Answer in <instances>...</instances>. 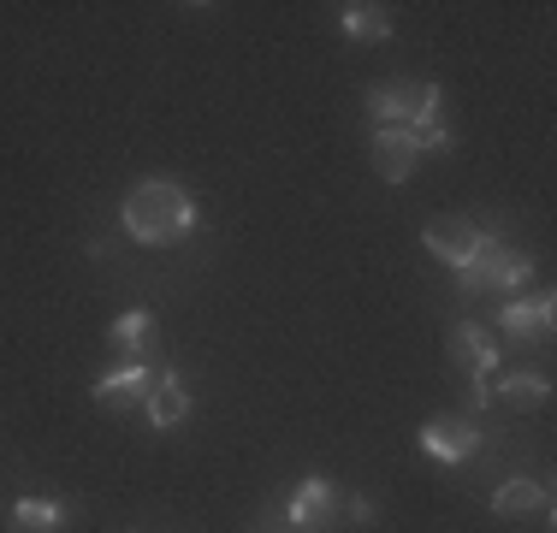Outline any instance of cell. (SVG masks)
<instances>
[{
	"label": "cell",
	"mask_w": 557,
	"mask_h": 533,
	"mask_svg": "<svg viewBox=\"0 0 557 533\" xmlns=\"http://www.w3.org/2000/svg\"><path fill=\"white\" fill-rule=\"evenodd\" d=\"M196 220H202V208H196V196L184 190L178 178H143L125 190V202H119V225H125L131 244H178V237L196 232Z\"/></svg>",
	"instance_id": "6da1fadb"
},
{
	"label": "cell",
	"mask_w": 557,
	"mask_h": 533,
	"mask_svg": "<svg viewBox=\"0 0 557 533\" xmlns=\"http://www.w3.org/2000/svg\"><path fill=\"white\" fill-rule=\"evenodd\" d=\"M528 278H534V261H528L522 249H510L498 232H486V225H481V249H474L469 266L457 273V297H498V302H510V297H522V290H528Z\"/></svg>",
	"instance_id": "7a4b0ae2"
},
{
	"label": "cell",
	"mask_w": 557,
	"mask_h": 533,
	"mask_svg": "<svg viewBox=\"0 0 557 533\" xmlns=\"http://www.w3.org/2000/svg\"><path fill=\"white\" fill-rule=\"evenodd\" d=\"M416 445L428 450L433 462H445V469H462V462H474V457H481L486 433L474 426V416H440V421H421Z\"/></svg>",
	"instance_id": "3957f363"
},
{
	"label": "cell",
	"mask_w": 557,
	"mask_h": 533,
	"mask_svg": "<svg viewBox=\"0 0 557 533\" xmlns=\"http://www.w3.org/2000/svg\"><path fill=\"white\" fill-rule=\"evenodd\" d=\"M498 332L510 344H552V332H557V297H552V290H528V297L498 302Z\"/></svg>",
	"instance_id": "277c9868"
},
{
	"label": "cell",
	"mask_w": 557,
	"mask_h": 533,
	"mask_svg": "<svg viewBox=\"0 0 557 533\" xmlns=\"http://www.w3.org/2000/svg\"><path fill=\"white\" fill-rule=\"evenodd\" d=\"M338 504H344V486H338V480L309 474V480H297V492L285 498V516H290L302 533H338Z\"/></svg>",
	"instance_id": "5b68a950"
},
{
	"label": "cell",
	"mask_w": 557,
	"mask_h": 533,
	"mask_svg": "<svg viewBox=\"0 0 557 533\" xmlns=\"http://www.w3.org/2000/svg\"><path fill=\"white\" fill-rule=\"evenodd\" d=\"M421 249H428L433 261H445L450 273H462L469 256L481 249V225H474L469 213H433V220L421 225Z\"/></svg>",
	"instance_id": "8992f818"
},
{
	"label": "cell",
	"mask_w": 557,
	"mask_h": 533,
	"mask_svg": "<svg viewBox=\"0 0 557 533\" xmlns=\"http://www.w3.org/2000/svg\"><path fill=\"white\" fill-rule=\"evenodd\" d=\"M368 154H374L380 184H409V178H416V166L428 160V149H421V137L409 125H380L374 142H368Z\"/></svg>",
	"instance_id": "52a82bcc"
},
{
	"label": "cell",
	"mask_w": 557,
	"mask_h": 533,
	"mask_svg": "<svg viewBox=\"0 0 557 533\" xmlns=\"http://www.w3.org/2000/svg\"><path fill=\"white\" fill-rule=\"evenodd\" d=\"M450 362L462 368V380H493V373L504 368V344L493 338V326H481V320H457L450 326Z\"/></svg>",
	"instance_id": "ba28073f"
},
{
	"label": "cell",
	"mask_w": 557,
	"mask_h": 533,
	"mask_svg": "<svg viewBox=\"0 0 557 533\" xmlns=\"http://www.w3.org/2000/svg\"><path fill=\"white\" fill-rule=\"evenodd\" d=\"M89 392H96L101 409H143V404H149V392H154V362H125V368L101 373Z\"/></svg>",
	"instance_id": "9c48e42d"
},
{
	"label": "cell",
	"mask_w": 557,
	"mask_h": 533,
	"mask_svg": "<svg viewBox=\"0 0 557 533\" xmlns=\"http://www.w3.org/2000/svg\"><path fill=\"white\" fill-rule=\"evenodd\" d=\"M143 416H149L154 433L190 421V385L178 380V368H172V362H154V392H149V404H143Z\"/></svg>",
	"instance_id": "30bf717a"
},
{
	"label": "cell",
	"mask_w": 557,
	"mask_h": 533,
	"mask_svg": "<svg viewBox=\"0 0 557 533\" xmlns=\"http://www.w3.org/2000/svg\"><path fill=\"white\" fill-rule=\"evenodd\" d=\"M493 516H504V522H522V516H552V492L546 480H498L493 486Z\"/></svg>",
	"instance_id": "8fae6325"
},
{
	"label": "cell",
	"mask_w": 557,
	"mask_h": 533,
	"mask_svg": "<svg viewBox=\"0 0 557 533\" xmlns=\"http://www.w3.org/2000/svg\"><path fill=\"white\" fill-rule=\"evenodd\" d=\"M154 338H161L154 309H131V314H119L108 326V344L119 356H131V362H154Z\"/></svg>",
	"instance_id": "7c38bea8"
},
{
	"label": "cell",
	"mask_w": 557,
	"mask_h": 533,
	"mask_svg": "<svg viewBox=\"0 0 557 533\" xmlns=\"http://www.w3.org/2000/svg\"><path fill=\"white\" fill-rule=\"evenodd\" d=\"M65 522H72V510H65L60 498H18L7 516L12 533H60Z\"/></svg>",
	"instance_id": "4fadbf2b"
},
{
	"label": "cell",
	"mask_w": 557,
	"mask_h": 533,
	"mask_svg": "<svg viewBox=\"0 0 557 533\" xmlns=\"http://www.w3.org/2000/svg\"><path fill=\"white\" fill-rule=\"evenodd\" d=\"M338 24L350 42H392V12L374 7V0H350V7H338Z\"/></svg>",
	"instance_id": "5bb4252c"
},
{
	"label": "cell",
	"mask_w": 557,
	"mask_h": 533,
	"mask_svg": "<svg viewBox=\"0 0 557 533\" xmlns=\"http://www.w3.org/2000/svg\"><path fill=\"white\" fill-rule=\"evenodd\" d=\"M552 397V380L546 373H498L493 380V404H510V409H534V404H546Z\"/></svg>",
	"instance_id": "9a60e30c"
},
{
	"label": "cell",
	"mask_w": 557,
	"mask_h": 533,
	"mask_svg": "<svg viewBox=\"0 0 557 533\" xmlns=\"http://www.w3.org/2000/svg\"><path fill=\"white\" fill-rule=\"evenodd\" d=\"M338 510H344V522H350V528H374V504H368L362 498V492H344V504H338Z\"/></svg>",
	"instance_id": "2e32d148"
},
{
	"label": "cell",
	"mask_w": 557,
	"mask_h": 533,
	"mask_svg": "<svg viewBox=\"0 0 557 533\" xmlns=\"http://www.w3.org/2000/svg\"><path fill=\"white\" fill-rule=\"evenodd\" d=\"M249 533H302V528L285 516V504H268V510L256 516V528H249Z\"/></svg>",
	"instance_id": "e0dca14e"
},
{
	"label": "cell",
	"mask_w": 557,
	"mask_h": 533,
	"mask_svg": "<svg viewBox=\"0 0 557 533\" xmlns=\"http://www.w3.org/2000/svg\"><path fill=\"white\" fill-rule=\"evenodd\" d=\"M462 397H469L474 416H481V409H493V380H481V373H474V380L462 385Z\"/></svg>",
	"instance_id": "ac0fdd59"
},
{
	"label": "cell",
	"mask_w": 557,
	"mask_h": 533,
	"mask_svg": "<svg viewBox=\"0 0 557 533\" xmlns=\"http://www.w3.org/2000/svg\"><path fill=\"white\" fill-rule=\"evenodd\" d=\"M131 533H143V528H131Z\"/></svg>",
	"instance_id": "d6986e66"
}]
</instances>
